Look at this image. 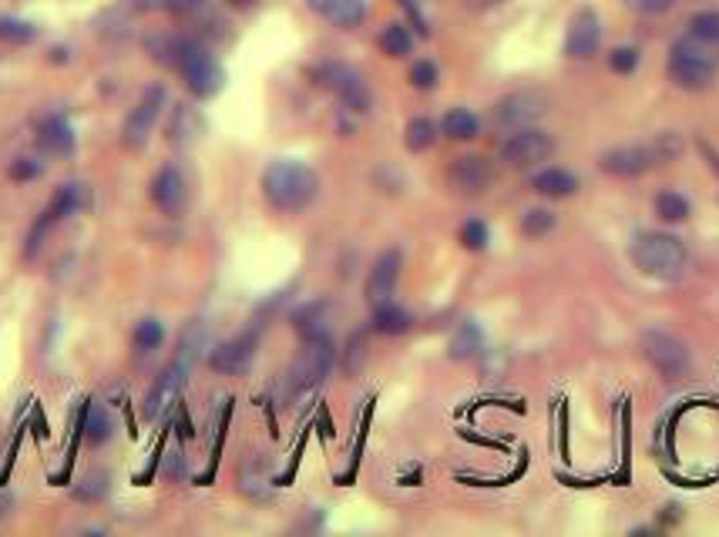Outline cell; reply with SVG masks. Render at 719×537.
Masks as SVG:
<instances>
[{
    "instance_id": "cell-24",
    "label": "cell",
    "mask_w": 719,
    "mask_h": 537,
    "mask_svg": "<svg viewBox=\"0 0 719 537\" xmlns=\"http://www.w3.org/2000/svg\"><path fill=\"white\" fill-rule=\"evenodd\" d=\"M441 131L454 141H470V138H478L481 122H478V114H470L468 108H451L447 114H444Z\"/></svg>"
},
{
    "instance_id": "cell-20",
    "label": "cell",
    "mask_w": 719,
    "mask_h": 537,
    "mask_svg": "<svg viewBox=\"0 0 719 537\" xmlns=\"http://www.w3.org/2000/svg\"><path fill=\"white\" fill-rule=\"evenodd\" d=\"M292 326H296V332H300L303 340H309V336H323L326 326H330V306L306 303L303 309L292 313Z\"/></svg>"
},
{
    "instance_id": "cell-22",
    "label": "cell",
    "mask_w": 719,
    "mask_h": 537,
    "mask_svg": "<svg viewBox=\"0 0 719 537\" xmlns=\"http://www.w3.org/2000/svg\"><path fill=\"white\" fill-rule=\"evenodd\" d=\"M84 198H88L84 185H61V189L55 192V198H51V206L44 208V215H47L51 222L68 219V215H74V212L84 206Z\"/></svg>"
},
{
    "instance_id": "cell-7",
    "label": "cell",
    "mask_w": 719,
    "mask_h": 537,
    "mask_svg": "<svg viewBox=\"0 0 719 537\" xmlns=\"http://www.w3.org/2000/svg\"><path fill=\"white\" fill-rule=\"evenodd\" d=\"M189 370H192V363H185L182 357H175L165 370L158 373V380H155L152 390H148V397H145V416H148L152 424H158L162 416L172 414V407L179 403L182 390H185Z\"/></svg>"
},
{
    "instance_id": "cell-38",
    "label": "cell",
    "mask_w": 719,
    "mask_h": 537,
    "mask_svg": "<svg viewBox=\"0 0 719 537\" xmlns=\"http://www.w3.org/2000/svg\"><path fill=\"white\" fill-rule=\"evenodd\" d=\"M609 68L615 74H632L639 68V51L636 47H615L609 55Z\"/></svg>"
},
{
    "instance_id": "cell-23",
    "label": "cell",
    "mask_w": 719,
    "mask_h": 537,
    "mask_svg": "<svg viewBox=\"0 0 719 537\" xmlns=\"http://www.w3.org/2000/svg\"><path fill=\"white\" fill-rule=\"evenodd\" d=\"M239 491L252 500H266L269 497V467H266V460H250L246 467L239 470Z\"/></svg>"
},
{
    "instance_id": "cell-18",
    "label": "cell",
    "mask_w": 719,
    "mask_h": 537,
    "mask_svg": "<svg viewBox=\"0 0 719 537\" xmlns=\"http://www.w3.org/2000/svg\"><path fill=\"white\" fill-rule=\"evenodd\" d=\"M531 189L541 195V198H571V195L579 192V179L565 172V168H545L538 172L535 179H531Z\"/></svg>"
},
{
    "instance_id": "cell-19",
    "label": "cell",
    "mask_w": 719,
    "mask_h": 537,
    "mask_svg": "<svg viewBox=\"0 0 719 537\" xmlns=\"http://www.w3.org/2000/svg\"><path fill=\"white\" fill-rule=\"evenodd\" d=\"M38 145H41L44 152L51 155H71L74 152V131H71V124L64 118H44L41 128H38Z\"/></svg>"
},
{
    "instance_id": "cell-11",
    "label": "cell",
    "mask_w": 719,
    "mask_h": 537,
    "mask_svg": "<svg viewBox=\"0 0 719 537\" xmlns=\"http://www.w3.org/2000/svg\"><path fill=\"white\" fill-rule=\"evenodd\" d=\"M548 111V97L541 91H514V95L501 97L495 108V124L498 128H528L531 122H538L541 114Z\"/></svg>"
},
{
    "instance_id": "cell-12",
    "label": "cell",
    "mask_w": 719,
    "mask_h": 537,
    "mask_svg": "<svg viewBox=\"0 0 719 537\" xmlns=\"http://www.w3.org/2000/svg\"><path fill=\"white\" fill-rule=\"evenodd\" d=\"M152 202L168 219H179L182 212H185V206H189V185H185V175L175 165H165L155 172Z\"/></svg>"
},
{
    "instance_id": "cell-36",
    "label": "cell",
    "mask_w": 719,
    "mask_h": 537,
    "mask_svg": "<svg viewBox=\"0 0 719 537\" xmlns=\"http://www.w3.org/2000/svg\"><path fill=\"white\" fill-rule=\"evenodd\" d=\"M41 172H44V165L38 158H17V162H11V168H7L11 181H34V179H41Z\"/></svg>"
},
{
    "instance_id": "cell-39",
    "label": "cell",
    "mask_w": 719,
    "mask_h": 537,
    "mask_svg": "<svg viewBox=\"0 0 719 537\" xmlns=\"http://www.w3.org/2000/svg\"><path fill=\"white\" fill-rule=\"evenodd\" d=\"M363 359H367V346H363V332H357L353 340H350V346H346V373L353 376V373H360V366H363Z\"/></svg>"
},
{
    "instance_id": "cell-29",
    "label": "cell",
    "mask_w": 719,
    "mask_h": 537,
    "mask_svg": "<svg viewBox=\"0 0 719 537\" xmlns=\"http://www.w3.org/2000/svg\"><path fill=\"white\" fill-rule=\"evenodd\" d=\"M554 212L552 208H528L525 215H521V232L528 239H545V235L554 229Z\"/></svg>"
},
{
    "instance_id": "cell-10",
    "label": "cell",
    "mask_w": 719,
    "mask_h": 537,
    "mask_svg": "<svg viewBox=\"0 0 719 537\" xmlns=\"http://www.w3.org/2000/svg\"><path fill=\"white\" fill-rule=\"evenodd\" d=\"M317 81L323 88H330L350 111L370 108V91H367V84L360 78V71H353L350 64H336V61L323 64V68H317Z\"/></svg>"
},
{
    "instance_id": "cell-28",
    "label": "cell",
    "mask_w": 719,
    "mask_h": 537,
    "mask_svg": "<svg viewBox=\"0 0 719 537\" xmlns=\"http://www.w3.org/2000/svg\"><path fill=\"white\" fill-rule=\"evenodd\" d=\"M478 349H481V330H478V323H464L451 340V357L470 359Z\"/></svg>"
},
{
    "instance_id": "cell-40",
    "label": "cell",
    "mask_w": 719,
    "mask_h": 537,
    "mask_svg": "<svg viewBox=\"0 0 719 537\" xmlns=\"http://www.w3.org/2000/svg\"><path fill=\"white\" fill-rule=\"evenodd\" d=\"M622 4L629 7V11H636V14L656 17V14H665V11H672V4H676V0H622Z\"/></svg>"
},
{
    "instance_id": "cell-1",
    "label": "cell",
    "mask_w": 719,
    "mask_h": 537,
    "mask_svg": "<svg viewBox=\"0 0 719 537\" xmlns=\"http://www.w3.org/2000/svg\"><path fill=\"white\" fill-rule=\"evenodd\" d=\"M319 192V179L317 172L303 162H292V158H279L263 172V195L266 202L276 208V212H303Z\"/></svg>"
},
{
    "instance_id": "cell-6",
    "label": "cell",
    "mask_w": 719,
    "mask_h": 537,
    "mask_svg": "<svg viewBox=\"0 0 719 537\" xmlns=\"http://www.w3.org/2000/svg\"><path fill=\"white\" fill-rule=\"evenodd\" d=\"M162 105H165V88L162 84H152L141 101L135 108L128 111L125 124H122V145H125L128 152H141L148 138H152L155 131V122H158V114H162Z\"/></svg>"
},
{
    "instance_id": "cell-16",
    "label": "cell",
    "mask_w": 719,
    "mask_h": 537,
    "mask_svg": "<svg viewBox=\"0 0 719 537\" xmlns=\"http://www.w3.org/2000/svg\"><path fill=\"white\" fill-rule=\"evenodd\" d=\"M401 252L397 248H387L380 259L374 262L370 276H367V303L380 306L393 299V289H397V279H401Z\"/></svg>"
},
{
    "instance_id": "cell-13",
    "label": "cell",
    "mask_w": 719,
    "mask_h": 537,
    "mask_svg": "<svg viewBox=\"0 0 719 537\" xmlns=\"http://www.w3.org/2000/svg\"><path fill=\"white\" fill-rule=\"evenodd\" d=\"M256 343H259L256 332L233 336V340H225V343H219L212 353H208V366H212L216 373H225V376L246 373L252 366V357H256Z\"/></svg>"
},
{
    "instance_id": "cell-34",
    "label": "cell",
    "mask_w": 719,
    "mask_h": 537,
    "mask_svg": "<svg viewBox=\"0 0 719 537\" xmlns=\"http://www.w3.org/2000/svg\"><path fill=\"white\" fill-rule=\"evenodd\" d=\"M487 239H491V232L481 219H470L461 225V246L470 248V252H481L487 246Z\"/></svg>"
},
{
    "instance_id": "cell-45",
    "label": "cell",
    "mask_w": 719,
    "mask_h": 537,
    "mask_svg": "<svg viewBox=\"0 0 719 537\" xmlns=\"http://www.w3.org/2000/svg\"><path fill=\"white\" fill-rule=\"evenodd\" d=\"M225 4H233V7H252V4H259V0H225Z\"/></svg>"
},
{
    "instance_id": "cell-43",
    "label": "cell",
    "mask_w": 719,
    "mask_h": 537,
    "mask_svg": "<svg viewBox=\"0 0 719 537\" xmlns=\"http://www.w3.org/2000/svg\"><path fill=\"white\" fill-rule=\"evenodd\" d=\"M501 0H464V7L468 11H491V7H498Z\"/></svg>"
},
{
    "instance_id": "cell-42",
    "label": "cell",
    "mask_w": 719,
    "mask_h": 537,
    "mask_svg": "<svg viewBox=\"0 0 719 537\" xmlns=\"http://www.w3.org/2000/svg\"><path fill=\"white\" fill-rule=\"evenodd\" d=\"M162 477H168V481H182V477H185V464H182L179 450L162 457Z\"/></svg>"
},
{
    "instance_id": "cell-14",
    "label": "cell",
    "mask_w": 719,
    "mask_h": 537,
    "mask_svg": "<svg viewBox=\"0 0 719 537\" xmlns=\"http://www.w3.org/2000/svg\"><path fill=\"white\" fill-rule=\"evenodd\" d=\"M491 179H495L491 162L481 158V155H461V158H454V162L447 165V181H451V189L461 195L487 192Z\"/></svg>"
},
{
    "instance_id": "cell-32",
    "label": "cell",
    "mask_w": 719,
    "mask_h": 537,
    "mask_svg": "<svg viewBox=\"0 0 719 537\" xmlns=\"http://www.w3.org/2000/svg\"><path fill=\"white\" fill-rule=\"evenodd\" d=\"M108 487H111L108 474H105V470H91V474H84V481H81V487L74 491V497L84 500V504H97L101 497L108 494Z\"/></svg>"
},
{
    "instance_id": "cell-3",
    "label": "cell",
    "mask_w": 719,
    "mask_h": 537,
    "mask_svg": "<svg viewBox=\"0 0 719 537\" xmlns=\"http://www.w3.org/2000/svg\"><path fill=\"white\" fill-rule=\"evenodd\" d=\"M629 256L646 276L663 279V282H672V279L682 276L686 262H689L682 239H676L672 232H639L632 239Z\"/></svg>"
},
{
    "instance_id": "cell-44",
    "label": "cell",
    "mask_w": 719,
    "mask_h": 537,
    "mask_svg": "<svg viewBox=\"0 0 719 537\" xmlns=\"http://www.w3.org/2000/svg\"><path fill=\"white\" fill-rule=\"evenodd\" d=\"M11 508H14V497L4 494V491H0V521H4L7 514H11Z\"/></svg>"
},
{
    "instance_id": "cell-5",
    "label": "cell",
    "mask_w": 719,
    "mask_h": 537,
    "mask_svg": "<svg viewBox=\"0 0 719 537\" xmlns=\"http://www.w3.org/2000/svg\"><path fill=\"white\" fill-rule=\"evenodd\" d=\"M642 353L652 363V370L663 373L665 380H682L692 366V357L686 343L676 340L672 332L663 330H646L642 332Z\"/></svg>"
},
{
    "instance_id": "cell-25",
    "label": "cell",
    "mask_w": 719,
    "mask_h": 537,
    "mask_svg": "<svg viewBox=\"0 0 719 537\" xmlns=\"http://www.w3.org/2000/svg\"><path fill=\"white\" fill-rule=\"evenodd\" d=\"M434 141H437V124L430 122V118H414V122L403 128V145L414 155L430 152Z\"/></svg>"
},
{
    "instance_id": "cell-41",
    "label": "cell",
    "mask_w": 719,
    "mask_h": 537,
    "mask_svg": "<svg viewBox=\"0 0 719 537\" xmlns=\"http://www.w3.org/2000/svg\"><path fill=\"white\" fill-rule=\"evenodd\" d=\"M162 7L179 17H199L208 7V0H162Z\"/></svg>"
},
{
    "instance_id": "cell-37",
    "label": "cell",
    "mask_w": 719,
    "mask_h": 537,
    "mask_svg": "<svg viewBox=\"0 0 719 537\" xmlns=\"http://www.w3.org/2000/svg\"><path fill=\"white\" fill-rule=\"evenodd\" d=\"M410 84H414L417 91H430L437 84V64L434 61H417L414 68H410Z\"/></svg>"
},
{
    "instance_id": "cell-30",
    "label": "cell",
    "mask_w": 719,
    "mask_h": 537,
    "mask_svg": "<svg viewBox=\"0 0 719 537\" xmlns=\"http://www.w3.org/2000/svg\"><path fill=\"white\" fill-rule=\"evenodd\" d=\"M162 340H165V326H162L158 319H141L139 326H135V336H131V343H135L139 353H152V349H158Z\"/></svg>"
},
{
    "instance_id": "cell-4",
    "label": "cell",
    "mask_w": 719,
    "mask_h": 537,
    "mask_svg": "<svg viewBox=\"0 0 719 537\" xmlns=\"http://www.w3.org/2000/svg\"><path fill=\"white\" fill-rule=\"evenodd\" d=\"M333 359H336V349H333L330 332H323V336H309L306 346L300 349L296 363H292V370H290L292 393H309V390H317V386L326 380V373L333 370Z\"/></svg>"
},
{
    "instance_id": "cell-26",
    "label": "cell",
    "mask_w": 719,
    "mask_h": 537,
    "mask_svg": "<svg viewBox=\"0 0 719 537\" xmlns=\"http://www.w3.org/2000/svg\"><path fill=\"white\" fill-rule=\"evenodd\" d=\"M656 215L663 222H669V225H676V222H686L689 219V198L679 192H659L656 195Z\"/></svg>"
},
{
    "instance_id": "cell-2",
    "label": "cell",
    "mask_w": 719,
    "mask_h": 537,
    "mask_svg": "<svg viewBox=\"0 0 719 537\" xmlns=\"http://www.w3.org/2000/svg\"><path fill=\"white\" fill-rule=\"evenodd\" d=\"M719 44H709L696 34H686L669 51V78L686 91H703L716 81Z\"/></svg>"
},
{
    "instance_id": "cell-33",
    "label": "cell",
    "mask_w": 719,
    "mask_h": 537,
    "mask_svg": "<svg viewBox=\"0 0 719 537\" xmlns=\"http://www.w3.org/2000/svg\"><path fill=\"white\" fill-rule=\"evenodd\" d=\"M689 34L703 38L709 44H719V11H703L689 21Z\"/></svg>"
},
{
    "instance_id": "cell-35",
    "label": "cell",
    "mask_w": 719,
    "mask_h": 537,
    "mask_svg": "<svg viewBox=\"0 0 719 537\" xmlns=\"http://www.w3.org/2000/svg\"><path fill=\"white\" fill-rule=\"evenodd\" d=\"M34 38V28L28 21H17V17H0V41L7 44H28Z\"/></svg>"
},
{
    "instance_id": "cell-21",
    "label": "cell",
    "mask_w": 719,
    "mask_h": 537,
    "mask_svg": "<svg viewBox=\"0 0 719 537\" xmlns=\"http://www.w3.org/2000/svg\"><path fill=\"white\" fill-rule=\"evenodd\" d=\"M414 326V316L407 313V309H401V306L393 303H380L374 306V330L384 332V336H401V332H407Z\"/></svg>"
},
{
    "instance_id": "cell-31",
    "label": "cell",
    "mask_w": 719,
    "mask_h": 537,
    "mask_svg": "<svg viewBox=\"0 0 719 537\" xmlns=\"http://www.w3.org/2000/svg\"><path fill=\"white\" fill-rule=\"evenodd\" d=\"M111 430H114V424H111V416L105 410H88V416H84V441L91 443V447L108 443Z\"/></svg>"
},
{
    "instance_id": "cell-9",
    "label": "cell",
    "mask_w": 719,
    "mask_h": 537,
    "mask_svg": "<svg viewBox=\"0 0 719 537\" xmlns=\"http://www.w3.org/2000/svg\"><path fill=\"white\" fill-rule=\"evenodd\" d=\"M179 71L195 97H212L222 88V68L212 61L208 51H202V47H195L189 41H185V47H182L179 55Z\"/></svg>"
},
{
    "instance_id": "cell-27",
    "label": "cell",
    "mask_w": 719,
    "mask_h": 537,
    "mask_svg": "<svg viewBox=\"0 0 719 537\" xmlns=\"http://www.w3.org/2000/svg\"><path fill=\"white\" fill-rule=\"evenodd\" d=\"M410 47H414V38L407 34L403 24H387V28L380 30V51L387 57H407Z\"/></svg>"
},
{
    "instance_id": "cell-15",
    "label": "cell",
    "mask_w": 719,
    "mask_h": 537,
    "mask_svg": "<svg viewBox=\"0 0 719 537\" xmlns=\"http://www.w3.org/2000/svg\"><path fill=\"white\" fill-rule=\"evenodd\" d=\"M598 41H602V21H598L592 7H581L568 24L565 55L575 57V61H585V57H592L598 51Z\"/></svg>"
},
{
    "instance_id": "cell-17",
    "label": "cell",
    "mask_w": 719,
    "mask_h": 537,
    "mask_svg": "<svg viewBox=\"0 0 719 537\" xmlns=\"http://www.w3.org/2000/svg\"><path fill=\"white\" fill-rule=\"evenodd\" d=\"M309 11H317L323 21H330L336 28H360L363 17H367V7L363 0H309Z\"/></svg>"
},
{
    "instance_id": "cell-8",
    "label": "cell",
    "mask_w": 719,
    "mask_h": 537,
    "mask_svg": "<svg viewBox=\"0 0 719 537\" xmlns=\"http://www.w3.org/2000/svg\"><path fill=\"white\" fill-rule=\"evenodd\" d=\"M554 152V138L541 128H518L512 138L501 145V162L512 168H531Z\"/></svg>"
}]
</instances>
